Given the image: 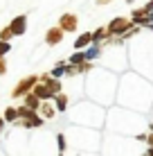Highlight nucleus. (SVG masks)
Listing matches in <instances>:
<instances>
[{"label":"nucleus","instance_id":"obj_2","mask_svg":"<svg viewBox=\"0 0 153 156\" xmlns=\"http://www.w3.org/2000/svg\"><path fill=\"white\" fill-rule=\"evenodd\" d=\"M36 82H38V77H34V75H32V77H25L23 82H20V84L14 88V98H20V95L29 93V90L34 88V84H36Z\"/></svg>","mask_w":153,"mask_h":156},{"label":"nucleus","instance_id":"obj_17","mask_svg":"<svg viewBox=\"0 0 153 156\" xmlns=\"http://www.w3.org/2000/svg\"><path fill=\"white\" fill-rule=\"evenodd\" d=\"M97 2H99V5H108L110 0H97Z\"/></svg>","mask_w":153,"mask_h":156},{"label":"nucleus","instance_id":"obj_5","mask_svg":"<svg viewBox=\"0 0 153 156\" xmlns=\"http://www.w3.org/2000/svg\"><path fill=\"white\" fill-rule=\"evenodd\" d=\"M25 25H27V18H25V16H16L12 20V25H9V30H12L14 36H20L25 32Z\"/></svg>","mask_w":153,"mask_h":156},{"label":"nucleus","instance_id":"obj_4","mask_svg":"<svg viewBox=\"0 0 153 156\" xmlns=\"http://www.w3.org/2000/svg\"><path fill=\"white\" fill-rule=\"evenodd\" d=\"M45 41H47V45H56V43H61V41H63V30L59 27V25H56V27H52V30H47Z\"/></svg>","mask_w":153,"mask_h":156},{"label":"nucleus","instance_id":"obj_10","mask_svg":"<svg viewBox=\"0 0 153 156\" xmlns=\"http://www.w3.org/2000/svg\"><path fill=\"white\" fill-rule=\"evenodd\" d=\"M54 98H56V109H59V111H63V109L68 106V100H65V95H59V93H56Z\"/></svg>","mask_w":153,"mask_h":156},{"label":"nucleus","instance_id":"obj_3","mask_svg":"<svg viewBox=\"0 0 153 156\" xmlns=\"http://www.w3.org/2000/svg\"><path fill=\"white\" fill-rule=\"evenodd\" d=\"M77 25H79V20H77L75 14H63L61 20H59V27H61L63 32H75Z\"/></svg>","mask_w":153,"mask_h":156},{"label":"nucleus","instance_id":"obj_11","mask_svg":"<svg viewBox=\"0 0 153 156\" xmlns=\"http://www.w3.org/2000/svg\"><path fill=\"white\" fill-rule=\"evenodd\" d=\"M41 113H43L45 118H52V115H54V109H52L50 104H43V106H41Z\"/></svg>","mask_w":153,"mask_h":156},{"label":"nucleus","instance_id":"obj_9","mask_svg":"<svg viewBox=\"0 0 153 156\" xmlns=\"http://www.w3.org/2000/svg\"><path fill=\"white\" fill-rule=\"evenodd\" d=\"M83 61H86V57H83V50H77L75 55L70 57V63H75V66H77V63H83Z\"/></svg>","mask_w":153,"mask_h":156},{"label":"nucleus","instance_id":"obj_8","mask_svg":"<svg viewBox=\"0 0 153 156\" xmlns=\"http://www.w3.org/2000/svg\"><path fill=\"white\" fill-rule=\"evenodd\" d=\"M106 34H108V32H106V30H101V27L95 30L92 34H90V43H101L104 39H106Z\"/></svg>","mask_w":153,"mask_h":156},{"label":"nucleus","instance_id":"obj_14","mask_svg":"<svg viewBox=\"0 0 153 156\" xmlns=\"http://www.w3.org/2000/svg\"><path fill=\"white\" fill-rule=\"evenodd\" d=\"M5 118H7V120H16L18 113H16V109H7V111H5Z\"/></svg>","mask_w":153,"mask_h":156},{"label":"nucleus","instance_id":"obj_1","mask_svg":"<svg viewBox=\"0 0 153 156\" xmlns=\"http://www.w3.org/2000/svg\"><path fill=\"white\" fill-rule=\"evenodd\" d=\"M128 30H133V20L131 18H113L106 32L110 36H119V34H126Z\"/></svg>","mask_w":153,"mask_h":156},{"label":"nucleus","instance_id":"obj_15","mask_svg":"<svg viewBox=\"0 0 153 156\" xmlns=\"http://www.w3.org/2000/svg\"><path fill=\"white\" fill-rule=\"evenodd\" d=\"M52 75H54V77H61V75H65V66H56L54 70H52Z\"/></svg>","mask_w":153,"mask_h":156},{"label":"nucleus","instance_id":"obj_13","mask_svg":"<svg viewBox=\"0 0 153 156\" xmlns=\"http://www.w3.org/2000/svg\"><path fill=\"white\" fill-rule=\"evenodd\" d=\"M12 30H9V27H5L2 32H0V41H9V39H12Z\"/></svg>","mask_w":153,"mask_h":156},{"label":"nucleus","instance_id":"obj_16","mask_svg":"<svg viewBox=\"0 0 153 156\" xmlns=\"http://www.w3.org/2000/svg\"><path fill=\"white\" fill-rule=\"evenodd\" d=\"M5 70H7V66H5V61H2V57H0V75H5Z\"/></svg>","mask_w":153,"mask_h":156},{"label":"nucleus","instance_id":"obj_6","mask_svg":"<svg viewBox=\"0 0 153 156\" xmlns=\"http://www.w3.org/2000/svg\"><path fill=\"white\" fill-rule=\"evenodd\" d=\"M25 106H27V109H32V111H36V109L41 106V100L36 98L34 93H27V95H25Z\"/></svg>","mask_w":153,"mask_h":156},{"label":"nucleus","instance_id":"obj_7","mask_svg":"<svg viewBox=\"0 0 153 156\" xmlns=\"http://www.w3.org/2000/svg\"><path fill=\"white\" fill-rule=\"evenodd\" d=\"M88 45H90V34H88V32H86V34H81L75 41V50H86Z\"/></svg>","mask_w":153,"mask_h":156},{"label":"nucleus","instance_id":"obj_12","mask_svg":"<svg viewBox=\"0 0 153 156\" xmlns=\"http://www.w3.org/2000/svg\"><path fill=\"white\" fill-rule=\"evenodd\" d=\"M9 50H12V43H7V41H0V57H2V55H7Z\"/></svg>","mask_w":153,"mask_h":156}]
</instances>
